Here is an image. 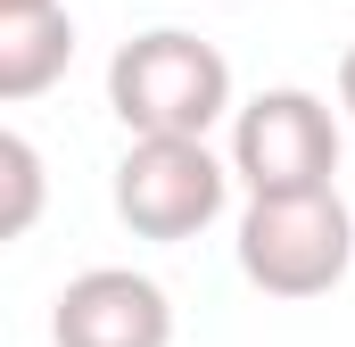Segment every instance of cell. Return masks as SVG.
Masks as SVG:
<instances>
[{"label":"cell","instance_id":"6da1fadb","mask_svg":"<svg viewBox=\"0 0 355 347\" xmlns=\"http://www.w3.org/2000/svg\"><path fill=\"white\" fill-rule=\"evenodd\" d=\"M107 108L124 133H190L207 141L223 116H232V67L215 42L157 25V33H132L116 58H107Z\"/></svg>","mask_w":355,"mask_h":347},{"label":"cell","instance_id":"7a4b0ae2","mask_svg":"<svg viewBox=\"0 0 355 347\" xmlns=\"http://www.w3.org/2000/svg\"><path fill=\"white\" fill-rule=\"evenodd\" d=\"M355 264V215L339 190H281L240 215V273L265 298H322Z\"/></svg>","mask_w":355,"mask_h":347},{"label":"cell","instance_id":"3957f363","mask_svg":"<svg viewBox=\"0 0 355 347\" xmlns=\"http://www.w3.org/2000/svg\"><path fill=\"white\" fill-rule=\"evenodd\" d=\"M232 158H215L190 133H132V149L116 158V215L132 240H198L223 198H232Z\"/></svg>","mask_w":355,"mask_h":347},{"label":"cell","instance_id":"277c9868","mask_svg":"<svg viewBox=\"0 0 355 347\" xmlns=\"http://www.w3.org/2000/svg\"><path fill=\"white\" fill-rule=\"evenodd\" d=\"M232 174L248 182V198L331 190V174H339V116H331V99H314L297 83H272L248 108H232Z\"/></svg>","mask_w":355,"mask_h":347},{"label":"cell","instance_id":"5b68a950","mask_svg":"<svg viewBox=\"0 0 355 347\" xmlns=\"http://www.w3.org/2000/svg\"><path fill=\"white\" fill-rule=\"evenodd\" d=\"M58 347H174V298L132 264H91L50 306Z\"/></svg>","mask_w":355,"mask_h":347},{"label":"cell","instance_id":"8992f818","mask_svg":"<svg viewBox=\"0 0 355 347\" xmlns=\"http://www.w3.org/2000/svg\"><path fill=\"white\" fill-rule=\"evenodd\" d=\"M67 67H75L67 8H0V99H42Z\"/></svg>","mask_w":355,"mask_h":347},{"label":"cell","instance_id":"52a82bcc","mask_svg":"<svg viewBox=\"0 0 355 347\" xmlns=\"http://www.w3.org/2000/svg\"><path fill=\"white\" fill-rule=\"evenodd\" d=\"M0 166H8V240H17V232H33V215H42V149H33L25 133H8V141H0Z\"/></svg>","mask_w":355,"mask_h":347},{"label":"cell","instance_id":"ba28073f","mask_svg":"<svg viewBox=\"0 0 355 347\" xmlns=\"http://www.w3.org/2000/svg\"><path fill=\"white\" fill-rule=\"evenodd\" d=\"M339 108H347V116H355V50H347V58H339Z\"/></svg>","mask_w":355,"mask_h":347},{"label":"cell","instance_id":"9c48e42d","mask_svg":"<svg viewBox=\"0 0 355 347\" xmlns=\"http://www.w3.org/2000/svg\"><path fill=\"white\" fill-rule=\"evenodd\" d=\"M0 8H58V0H0Z\"/></svg>","mask_w":355,"mask_h":347}]
</instances>
